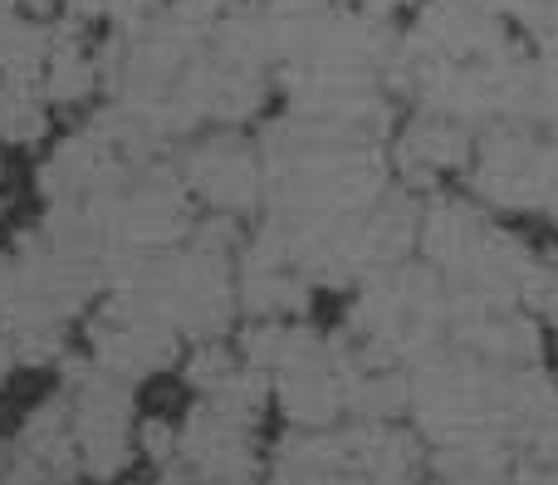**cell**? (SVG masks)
<instances>
[{
	"label": "cell",
	"instance_id": "1",
	"mask_svg": "<svg viewBox=\"0 0 558 485\" xmlns=\"http://www.w3.org/2000/svg\"><path fill=\"white\" fill-rule=\"evenodd\" d=\"M177 177H182L186 196L221 221H245V216L265 211V192H270L260 137H251L245 128L192 133L177 153Z\"/></svg>",
	"mask_w": 558,
	"mask_h": 485
},
{
	"label": "cell",
	"instance_id": "2",
	"mask_svg": "<svg viewBox=\"0 0 558 485\" xmlns=\"http://www.w3.org/2000/svg\"><path fill=\"white\" fill-rule=\"evenodd\" d=\"M475 143H481V128L461 123L451 113H436V108H416L412 118H402L392 128L387 162H392V177L402 186L432 196L446 192V182L471 172Z\"/></svg>",
	"mask_w": 558,
	"mask_h": 485
},
{
	"label": "cell",
	"instance_id": "3",
	"mask_svg": "<svg viewBox=\"0 0 558 485\" xmlns=\"http://www.w3.org/2000/svg\"><path fill=\"white\" fill-rule=\"evenodd\" d=\"M54 104H49L39 78H0V147H35L49 137L54 123Z\"/></svg>",
	"mask_w": 558,
	"mask_h": 485
}]
</instances>
